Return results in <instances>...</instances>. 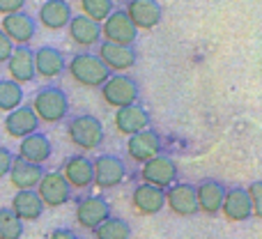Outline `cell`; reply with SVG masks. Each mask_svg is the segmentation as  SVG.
<instances>
[{
    "instance_id": "cell-25",
    "label": "cell",
    "mask_w": 262,
    "mask_h": 239,
    "mask_svg": "<svg viewBox=\"0 0 262 239\" xmlns=\"http://www.w3.org/2000/svg\"><path fill=\"white\" fill-rule=\"evenodd\" d=\"M67 30H69V37H72L74 44L83 46V49L101 44V26L92 23L90 18H85L83 14H78V16H72Z\"/></svg>"
},
{
    "instance_id": "cell-8",
    "label": "cell",
    "mask_w": 262,
    "mask_h": 239,
    "mask_svg": "<svg viewBox=\"0 0 262 239\" xmlns=\"http://www.w3.org/2000/svg\"><path fill=\"white\" fill-rule=\"evenodd\" d=\"M92 172H95V184L99 189H115L122 184L127 168L115 154H101L92 161Z\"/></svg>"
},
{
    "instance_id": "cell-33",
    "label": "cell",
    "mask_w": 262,
    "mask_h": 239,
    "mask_svg": "<svg viewBox=\"0 0 262 239\" xmlns=\"http://www.w3.org/2000/svg\"><path fill=\"white\" fill-rule=\"evenodd\" d=\"M14 154H12V149H7V147H0V180L3 177H7L9 175V170H12V163H14Z\"/></svg>"
},
{
    "instance_id": "cell-26",
    "label": "cell",
    "mask_w": 262,
    "mask_h": 239,
    "mask_svg": "<svg viewBox=\"0 0 262 239\" xmlns=\"http://www.w3.org/2000/svg\"><path fill=\"white\" fill-rule=\"evenodd\" d=\"M12 209L14 214H16V219L21 223H28V221H37V219H41V214H44V205H41L39 195L35 193V191H16L12 198Z\"/></svg>"
},
{
    "instance_id": "cell-20",
    "label": "cell",
    "mask_w": 262,
    "mask_h": 239,
    "mask_svg": "<svg viewBox=\"0 0 262 239\" xmlns=\"http://www.w3.org/2000/svg\"><path fill=\"white\" fill-rule=\"evenodd\" d=\"M37 18L46 30H62L72 21V7L64 0H46L37 12Z\"/></svg>"
},
{
    "instance_id": "cell-4",
    "label": "cell",
    "mask_w": 262,
    "mask_h": 239,
    "mask_svg": "<svg viewBox=\"0 0 262 239\" xmlns=\"http://www.w3.org/2000/svg\"><path fill=\"white\" fill-rule=\"evenodd\" d=\"M101 97L115 111L129 108V106H136V101H138V83L134 78L124 76V74H113L101 85Z\"/></svg>"
},
{
    "instance_id": "cell-16",
    "label": "cell",
    "mask_w": 262,
    "mask_h": 239,
    "mask_svg": "<svg viewBox=\"0 0 262 239\" xmlns=\"http://www.w3.org/2000/svg\"><path fill=\"white\" fill-rule=\"evenodd\" d=\"M161 152V138L157 131H140L127 140V154L136 163H147L149 159L159 157Z\"/></svg>"
},
{
    "instance_id": "cell-19",
    "label": "cell",
    "mask_w": 262,
    "mask_h": 239,
    "mask_svg": "<svg viewBox=\"0 0 262 239\" xmlns=\"http://www.w3.org/2000/svg\"><path fill=\"white\" fill-rule=\"evenodd\" d=\"M166 205L175 216H191L198 212L195 205V189L191 184H172L168 191H163Z\"/></svg>"
},
{
    "instance_id": "cell-10",
    "label": "cell",
    "mask_w": 262,
    "mask_h": 239,
    "mask_svg": "<svg viewBox=\"0 0 262 239\" xmlns=\"http://www.w3.org/2000/svg\"><path fill=\"white\" fill-rule=\"evenodd\" d=\"M35 193L39 195L44 207H62L69 198H72V189L67 186V182L62 180L60 172H44L41 182L37 184Z\"/></svg>"
},
{
    "instance_id": "cell-22",
    "label": "cell",
    "mask_w": 262,
    "mask_h": 239,
    "mask_svg": "<svg viewBox=\"0 0 262 239\" xmlns=\"http://www.w3.org/2000/svg\"><path fill=\"white\" fill-rule=\"evenodd\" d=\"M115 129L122 136H136L140 131H147L149 126V115L145 108L140 106H129V108H120L115 111Z\"/></svg>"
},
{
    "instance_id": "cell-34",
    "label": "cell",
    "mask_w": 262,
    "mask_h": 239,
    "mask_svg": "<svg viewBox=\"0 0 262 239\" xmlns=\"http://www.w3.org/2000/svg\"><path fill=\"white\" fill-rule=\"evenodd\" d=\"M23 7H26L23 0H0V14H5V16L23 12Z\"/></svg>"
},
{
    "instance_id": "cell-11",
    "label": "cell",
    "mask_w": 262,
    "mask_h": 239,
    "mask_svg": "<svg viewBox=\"0 0 262 239\" xmlns=\"http://www.w3.org/2000/svg\"><path fill=\"white\" fill-rule=\"evenodd\" d=\"M62 180L67 182L69 189L88 191L95 184V172H92V161L88 157H72L64 161L62 170H60Z\"/></svg>"
},
{
    "instance_id": "cell-21",
    "label": "cell",
    "mask_w": 262,
    "mask_h": 239,
    "mask_svg": "<svg viewBox=\"0 0 262 239\" xmlns=\"http://www.w3.org/2000/svg\"><path fill=\"white\" fill-rule=\"evenodd\" d=\"M7 72L9 81L18 83H30L35 81V62H32V51L28 46H16L12 53V58L7 60Z\"/></svg>"
},
{
    "instance_id": "cell-1",
    "label": "cell",
    "mask_w": 262,
    "mask_h": 239,
    "mask_svg": "<svg viewBox=\"0 0 262 239\" xmlns=\"http://www.w3.org/2000/svg\"><path fill=\"white\" fill-rule=\"evenodd\" d=\"M32 113L37 115L39 122H46V124H58L67 118L69 113V99L64 95V90L60 88H41L35 97H32V104H30Z\"/></svg>"
},
{
    "instance_id": "cell-2",
    "label": "cell",
    "mask_w": 262,
    "mask_h": 239,
    "mask_svg": "<svg viewBox=\"0 0 262 239\" xmlns=\"http://www.w3.org/2000/svg\"><path fill=\"white\" fill-rule=\"evenodd\" d=\"M67 72L72 81L83 88H101L111 78V72L92 53H76L67 62Z\"/></svg>"
},
{
    "instance_id": "cell-13",
    "label": "cell",
    "mask_w": 262,
    "mask_h": 239,
    "mask_svg": "<svg viewBox=\"0 0 262 239\" xmlns=\"http://www.w3.org/2000/svg\"><path fill=\"white\" fill-rule=\"evenodd\" d=\"M124 14L136 30H152L161 21V5L154 0H131Z\"/></svg>"
},
{
    "instance_id": "cell-35",
    "label": "cell",
    "mask_w": 262,
    "mask_h": 239,
    "mask_svg": "<svg viewBox=\"0 0 262 239\" xmlns=\"http://www.w3.org/2000/svg\"><path fill=\"white\" fill-rule=\"evenodd\" d=\"M14 49H16V46H14L12 41H9L7 37H5L3 32H0V64H7V60L12 58Z\"/></svg>"
},
{
    "instance_id": "cell-3",
    "label": "cell",
    "mask_w": 262,
    "mask_h": 239,
    "mask_svg": "<svg viewBox=\"0 0 262 239\" xmlns=\"http://www.w3.org/2000/svg\"><path fill=\"white\" fill-rule=\"evenodd\" d=\"M67 136L72 140V145H76L78 149L92 152L104 140V126L95 115H76L74 120H69Z\"/></svg>"
},
{
    "instance_id": "cell-17",
    "label": "cell",
    "mask_w": 262,
    "mask_h": 239,
    "mask_svg": "<svg viewBox=\"0 0 262 239\" xmlns=\"http://www.w3.org/2000/svg\"><path fill=\"white\" fill-rule=\"evenodd\" d=\"M51 152H53V145H51V140L46 138L44 134H32L28 136V138H23L21 143H18V157L21 161L26 163H32V166H44L46 161L51 159Z\"/></svg>"
},
{
    "instance_id": "cell-7",
    "label": "cell",
    "mask_w": 262,
    "mask_h": 239,
    "mask_svg": "<svg viewBox=\"0 0 262 239\" xmlns=\"http://www.w3.org/2000/svg\"><path fill=\"white\" fill-rule=\"evenodd\" d=\"M111 219V207L101 195H85L83 200H78L76 205V223L83 230H92L101 226L104 221Z\"/></svg>"
},
{
    "instance_id": "cell-23",
    "label": "cell",
    "mask_w": 262,
    "mask_h": 239,
    "mask_svg": "<svg viewBox=\"0 0 262 239\" xmlns=\"http://www.w3.org/2000/svg\"><path fill=\"white\" fill-rule=\"evenodd\" d=\"M44 168L41 166H32V163H26L21 159H14L12 170H9V182L16 191H35L37 184L44 177Z\"/></svg>"
},
{
    "instance_id": "cell-9",
    "label": "cell",
    "mask_w": 262,
    "mask_h": 239,
    "mask_svg": "<svg viewBox=\"0 0 262 239\" xmlns=\"http://www.w3.org/2000/svg\"><path fill=\"white\" fill-rule=\"evenodd\" d=\"M0 32L12 41L14 46H28L35 39L37 32V21L26 12L12 14V16H5L0 23Z\"/></svg>"
},
{
    "instance_id": "cell-12",
    "label": "cell",
    "mask_w": 262,
    "mask_h": 239,
    "mask_svg": "<svg viewBox=\"0 0 262 239\" xmlns=\"http://www.w3.org/2000/svg\"><path fill=\"white\" fill-rule=\"evenodd\" d=\"M32 62H35V76L44 81L58 78L67 67L62 51H58L55 46H39L37 51H32Z\"/></svg>"
},
{
    "instance_id": "cell-32",
    "label": "cell",
    "mask_w": 262,
    "mask_h": 239,
    "mask_svg": "<svg viewBox=\"0 0 262 239\" xmlns=\"http://www.w3.org/2000/svg\"><path fill=\"white\" fill-rule=\"evenodd\" d=\"M246 195H249V203H251V216L262 219V182H253L246 189Z\"/></svg>"
},
{
    "instance_id": "cell-24",
    "label": "cell",
    "mask_w": 262,
    "mask_h": 239,
    "mask_svg": "<svg viewBox=\"0 0 262 239\" xmlns=\"http://www.w3.org/2000/svg\"><path fill=\"white\" fill-rule=\"evenodd\" d=\"M131 205H134V209L140 214V216H152V214H157L163 209L166 198H163L161 189L140 184V186H136L134 193H131Z\"/></svg>"
},
{
    "instance_id": "cell-30",
    "label": "cell",
    "mask_w": 262,
    "mask_h": 239,
    "mask_svg": "<svg viewBox=\"0 0 262 239\" xmlns=\"http://www.w3.org/2000/svg\"><path fill=\"white\" fill-rule=\"evenodd\" d=\"M81 9H83V16L99 26V23H104L113 14V3L111 0H83Z\"/></svg>"
},
{
    "instance_id": "cell-5",
    "label": "cell",
    "mask_w": 262,
    "mask_h": 239,
    "mask_svg": "<svg viewBox=\"0 0 262 239\" xmlns=\"http://www.w3.org/2000/svg\"><path fill=\"white\" fill-rule=\"evenodd\" d=\"M175 177H177L175 161H172L170 157H161V154L149 159V161L143 163V168H140V180H143V184L161 189V191L170 189V186L175 184Z\"/></svg>"
},
{
    "instance_id": "cell-29",
    "label": "cell",
    "mask_w": 262,
    "mask_h": 239,
    "mask_svg": "<svg viewBox=\"0 0 262 239\" xmlns=\"http://www.w3.org/2000/svg\"><path fill=\"white\" fill-rule=\"evenodd\" d=\"M95 239H131V226L124 219L111 216L95 230Z\"/></svg>"
},
{
    "instance_id": "cell-15",
    "label": "cell",
    "mask_w": 262,
    "mask_h": 239,
    "mask_svg": "<svg viewBox=\"0 0 262 239\" xmlns=\"http://www.w3.org/2000/svg\"><path fill=\"white\" fill-rule=\"evenodd\" d=\"M5 126V134L9 136V138H28V136L37 134V129H39V120H37V115L32 113L30 106H18L16 111H12V113H7V118L3 122Z\"/></svg>"
},
{
    "instance_id": "cell-6",
    "label": "cell",
    "mask_w": 262,
    "mask_h": 239,
    "mask_svg": "<svg viewBox=\"0 0 262 239\" xmlns=\"http://www.w3.org/2000/svg\"><path fill=\"white\" fill-rule=\"evenodd\" d=\"M101 37L106 44H115V46H134L138 30L131 26V21L127 18V14L113 9L108 18L101 23Z\"/></svg>"
},
{
    "instance_id": "cell-18",
    "label": "cell",
    "mask_w": 262,
    "mask_h": 239,
    "mask_svg": "<svg viewBox=\"0 0 262 239\" xmlns=\"http://www.w3.org/2000/svg\"><path fill=\"white\" fill-rule=\"evenodd\" d=\"M223 198H226V186L216 180H205L195 186V205H198V212L214 216V214L221 212Z\"/></svg>"
},
{
    "instance_id": "cell-31",
    "label": "cell",
    "mask_w": 262,
    "mask_h": 239,
    "mask_svg": "<svg viewBox=\"0 0 262 239\" xmlns=\"http://www.w3.org/2000/svg\"><path fill=\"white\" fill-rule=\"evenodd\" d=\"M23 223L9 207H0V239H21Z\"/></svg>"
},
{
    "instance_id": "cell-28",
    "label": "cell",
    "mask_w": 262,
    "mask_h": 239,
    "mask_svg": "<svg viewBox=\"0 0 262 239\" xmlns=\"http://www.w3.org/2000/svg\"><path fill=\"white\" fill-rule=\"evenodd\" d=\"M23 106V88L9 78H0V113H12Z\"/></svg>"
},
{
    "instance_id": "cell-36",
    "label": "cell",
    "mask_w": 262,
    "mask_h": 239,
    "mask_svg": "<svg viewBox=\"0 0 262 239\" xmlns=\"http://www.w3.org/2000/svg\"><path fill=\"white\" fill-rule=\"evenodd\" d=\"M46 239H78V237L74 235L72 230H67V228H58V230H53Z\"/></svg>"
},
{
    "instance_id": "cell-14",
    "label": "cell",
    "mask_w": 262,
    "mask_h": 239,
    "mask_svg": "<svg viewBox=\"0 0 262 239\" xmlns=\"http://www.w3.org/2000/svg\"><path fill=\"white\" fill-rule=\"evenodd\" d=\"M97 58L101 60V64H104L108 72H127L129 67H134L136 60H138V55H136V49L134 46H115V44H106V41H101L99 44V55Z\"/></svg>"
},
{
    "instance_id": "cell-27",
    "label": "cell",
    "mask_w": 262,
    "mask_h": 239,
    "mask_svg": "<svg viewBox=\"0 0 262 239\" xmlns=\"http://www.w3.org/2000/svg\"><path fill=\"white\" fill-rule=\"evenodd\" d=\"M221 212L228 221L242 223L251 216V203L249 195H246V189H230L226 191V198H223Z\"/></svg>"
}]
</instances>
